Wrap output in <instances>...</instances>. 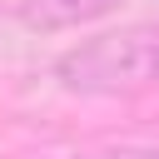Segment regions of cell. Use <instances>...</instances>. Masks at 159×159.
Masks as SVG:
<instances>
[{"instance_id": "3", "label": "cell", "mask_w": 159, "mask_h": 159, "mask_svg": "<svg viewBox=\"0 0 159 159\" xmlns=\"http://www.w3.org/2000/svg\"><path fill=\"white\" fill-rule=\"evenodd\" d=\"M70 159H159V149H144V144H104V149H84V154H70Z\"/></svg>"}, {"instance_id": "2", "label": "cell", "mask_w": 159, "mask_h": 159, "mask_svg": "<svg viewBox=\"0 0 159 159\" xmlns=\"http://www.w3.org/2000/svg\"><path fill=\"white\" fill-rule=\"evenodd\" d=\"M124 0H20V25L25 30H40V35H60V30H75V25H89L109 10H119Z\"/></svg>"}, {"instance_id": "1", "label": "cell", "mask_w": 159, "mask_h": 159, "mask_svg": "<svg viewBox=\"0 0 159 159\" xmlns=\"http://www.w3.org/2000/svg\"><path fill=\"white\" fill-rule=\"evenodd\" d=\"M55 80L60 89L94 94V99L159 89V25H124L70 45L55 60Z\"/></svg>"}]
</instances>
